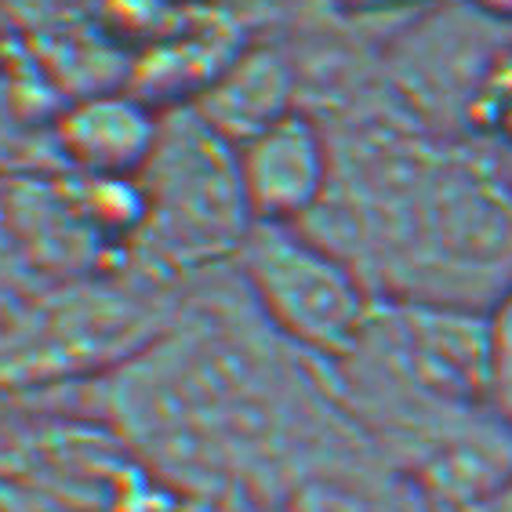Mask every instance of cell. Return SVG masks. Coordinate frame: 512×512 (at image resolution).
Returning <instances> with one entry per match:
<instances>
[{
  "mask_svg": "<svg viewBox=\"0 0 512 512\" xmlns=\"http://www.w3.org/2000/svg\"><path fill=\"white\" fill-rule=\"evenodd\" d=\"M302 229L375 298L491 313L512 291V193L498 157L473 142L356 135L335 146L331 189Z\"/></svg>",
  "mask_w": 512,
  "mask_h": 512,
  "instance_id": "cell-1",
  "label": "cell"
},
{
  "mask_svg": "<svg viewBox=\"0 0 512 512\" xmlns=\"http://www.w3.org/2000/svg\"><path fill=\"white\" fill-rule=\"evenodd\" d=\"M240 258V280L276 338L316 364H342L364 338L375 295L342 255L302 226H255Z\"/></svg>",
  "mask_w": 512,
  "mask_h": 512,
  "instance_id": "cell-2",
  "label": "cell"
},
{
  "mask_svg": "<svg viewBox=\"0 0 512 512\" xmlns=\"http://www.w3.org/2000/svg\"><path fill=\"white\" fill-rule=\"evenodd\" d=\"M146 218L142 237L168 262H211L237 255L255 218L240 186L237 146L215 135L197 109L160 120V138L138 175Z\"/></svg>",
  "mask_w": 512,
  "mask_h": 512,
  "instance_id": "cell-3",
  "label": "cell"
},
{
  "mask_svg": "<svg viewBox=\"0 0 512 512\" xmlns=\"http://www.w3.org/2000/svg\"><path fill=\"white\" fill-rule=\"evenodd\" d=\"M505 40L509 37L498 33V19L483 15L473 4L469 11H436L396 40L389 59L396 95L425 131L465 142V106L491 55Z\"/></svg>",
  "mask_w": 512,
  "mask_h": 512,
  "instance_id": "cell-4",
  "label": "cell"
},
{
  "mask_svg": "<svg viewBox=\"0 0 512 512\" xmlns=\"http://www.w3.org/2000/svg\"><path fill=\"white\" fill-rule=\"evenodd\" d=\"M240 186L255 226H302L324 204L335 178V142L306 109L237 146Z\"/></svg>",
  "mask_w": 512,
  "mask_h": 512,
  "instance_id": "cell-5",
  "label": "cell"
},
{
  "mask_svg": "<svg viewBox=\"0 0 512 512\" xmlns=\"http://www.w3.org/2000/svg\"><path fill=\"white\" fill-rule=\"evenodd\" d=\"M160 120L138 95H91L59 120V146L88 178H138L160 138Z\"/></svg>",
  "mask_w": 512,
  "mask_h": 512,
  "instance_id": "cell-6",
  "label": "cell"
},
{
  "mask_svg": "<svg viewBox=\"0 0 512 512\" xmlns=\"http://www.w3.org/2000/svg\"><path fill=\"white\" fill-rule=\"evenodd\" d=\"M193 109L215 135L226 138L229 146H240L298 109L295 69L273 48L237 51L193 99Z\"/></svg>",
  "mask_w": 512,
  "mask_h": 512,
  "instance_id": "cell-7",
  "label": "cell"
},
{
  "mask_svg": "<svg viewBox=\"0 0 512 512\" xmlns=\"http://www.w3.org/2000/svg\"><path fill=\"white\" fill-rule=\"evenodd\" d=\"M462 138L494 157L512 149V37L494 51L476 80L473 99L465 106Z\"/></svg>",
  "mask_w": 512,
  "mask_h": 512,
  "instance_id": "cell-8",
  "label": "cell"
},
{
  "mask_svg": "<svg viewBox=\"0 0 512 512\" xmlns=\"http://www.w3.org/2000/svg\"><path fill=\"white\" fill-rule=\"evenodd\" d=\"M494 345V411L512 425V291L491 309Z\"/></svg>",
  "mask_w": 512,
  "mask_h": 512,
  "instance_id": "cell-9",
  "label": "cell"
},
{
  "mask_svg": "<svg viewBox=\"0 0 512 512\" xmlns=\"http://www.w3.org/2000/svg\"><path fill=\"white\" fill-rule=\"evenodd\" d=\"M171 4L175 0H106V19L131 37L164 40L171 30Z\"/></svg>",
  "mask_w": 512,
  "mask_h": 512,
  "instance_id": "cell-10",
  "label": "cell"
},
{
  "mask_svg": "<svg viewBox=\"0 0 512 512\" xmlns=\"http://www.w3.org/2000/svg\"><path fill=\"white\" fill-rule=\"evenodd\" d=\"M469 4H473V8H480L483 15L498 19V22L512 19V0H469Z\"/></svg>",
  "mask_w": 512,
  "mask_h": 512,
  "instance_id": "cell-11",
  "label": "cell"
},
{
  "mask_svg": "<svg viewBox=\"0 0 512 512\" xmlns=\"http://www.w3.org/2000/svg\"><path fill=\"white\" fill-rule=\"evenodd\" d=\"M498 168H502L505 186H509V193H512V149L509 153H498Z\"/></svg>",
  "mask_w": 512,
  "mask_h": 512,
  "instance_id": "cell-12",
  "label": "cell"
},
{
  "mask_svg": "<svg viewBox=\"0 0 512 512\" xmlns=\"http://www.w3.org/2000/svg\"><path fill=\"white\" fill-rule=\"evenodd\" d=\"M371 4H393V0H371Z\"/></svg>",
  "mask_w": 512,
  "mask_h": 512,
  "instance_id": "cell-13",
  "label": "cell"
}]
</instances>
